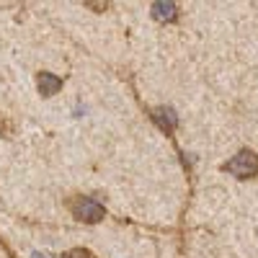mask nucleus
<instances>
[{
  "label": "nucleus",
  "mask_w": 258,
  "mask_h": 258,
  "mask_svg": "<svg viewBox=\"0 0 258 258\" xmlns=\"http://www.w3.org/2000/svg\"><path fill=\"white\" fill-rule=\"evenodd\" d=\"M222 170H227V173L238 176V178H253V176H258V155L253 150H240L232 160H227L222 165Z\"/></svg>",
  "instance_id": "obj_1"
},
{
  "label": "nucleus",
  "mask_w": 258,
  "mask_h": 258,
  "mask_svg": "<svg viewBox=\"0 0 258 258\" xmlns=\"http://www.w3.org/2000/svg\"><path fill=\"white\" fill-rule=\"evenodd\" d=\"M73 214L78 220H83V222H101L103 217H106V209L96 202V199H91V197H78L73 204Z\"/></svg>",
  "instance_id": "obj_2"
},
{
  "label": "nucleus",
  "mask_w": 258,
  "mask_h": 258,
  "mask_svg": "<svg viewBox=\"0 0 258 258\" xmlns=\"http://www.w3.org/2000/svg\"><path fill=\"white\" fill-rule=\"evenodd\" d=\"M36 85H39V93L41 96H54L59 88H62V80L52 73H39L36 78Z\"/></svg>",
  "instance_id": "obj_3"
},
{
  "label": "nucleus",
  "mask_w": 258,
  "mask_h": 258,
  "mask_svg": "<svg viewBox=\"0 0 258 258\" xmlns=\"http://www.w3.org/2000/svg\"><path fill=\"white\" fill-rule=\"evenodd\" d=\"M153 119L165 129V132H173V129H176V114L170 111V109H155L153 111Z\"/></svg>",
  "instance_id": "obj_4"
},
{
  "label": "nucleus",
  "mask_w": 258,
  "mask_h": 258,
  "mask_svg": "<svg viewBox=\"0 0 258 258\" xmlns=\"http://www.w3.org/2000/svg\"><path fill=\"white\" fill-rule=\"evenodd\" d=\"M153 16L158 21H173L176 18V3H153Z\"/></svg>",
  "instance_id": "obj_5"
},
{
  "label": "nucleus",
  "mask_w": 258,
  "mask_h": 258,
  "mask_svg": "<svg viewBox=\"0 0 258 258\" xmlns=\"http://www.w3.org/2000/svg\"><path fill=\"white\" fill-rule=\"evenodd\" d=\"M62 258H96L91 250H85V248H73V250H68Z\"/></svg>",
  "instance_id": "obj_6"
},
{
  "label": "nucleus",
  "mask_w": 258,
  "mask_h": 258,
  "mask_svg": "<svg viewBox=\"0 0 258 258\" xmlns=\"http://www.w3.org/2000/svg\"><path fill=\"white\" fill-rule=\"evenodd\" d=\"M31 258H44V255H41V253H34V255H31Z\"/></svg>",
  "instance_id": "obj_7"
}]
</instances>
